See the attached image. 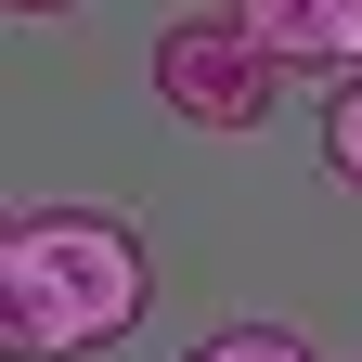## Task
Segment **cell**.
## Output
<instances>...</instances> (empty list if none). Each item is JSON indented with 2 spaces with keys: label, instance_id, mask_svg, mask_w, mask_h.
<instances>
[{
  "label": "cell",
  "instance_id": "cell-2",
  "mask_svg": "<svg viewBox=\"0 0 362 362\" xmlns=\"http://www.w3.org/2000/svg\"><path fill=\"white\" fill-rule=\"evenodd\" d=\"M285 52L246 26V13H181L156 39V90H168V117H194V129H259L272 104H285Z\"/></svg>",
  "mask_w": 362,
  "mask_h": 362
},
{
  "label": "cell",
  "instance_id": "cell-6",
  "mask_svg": "<svg viewBox=\"0 0 362 362\" xmlns=\"http://www.w3.org/2000/svg\"><path fill=\"white\" fill-rule=\"evenodd\" d=\"M337 65H362V0H337Z\"/></svg>",
  "mask_w": 362,
  "mask_h": 362
},
{
  "label": "cell",
  "instance_id": "cell-4",
  "mask_svg": "<svg viewBox=\"0 0 362 362\" xmlns=\"http://www.w3.org/2000/svg\"><path fill=\"white\" fill-rule=\"evenodd\" d=\"M181 362H310V349H298L285 324H220V337H194Z\"/></svg>",
  "mask_w": 362,
  "mask_h": 362
},
{
  "label": "cell",
  "instance_id": "cell-7",
  "mask_svg": "<svg viewBox=\"0 0 362 362\" xmlns=\"http://www.w3.org/2000/svg\"><path fill=\"white\" fill-rule=\"evenodd\" d=\"M13 13H65V0H13Z\"/></svg>",
  "mask_w": 362,
  "mask_h": 362
},
{
  "label": "cell",
  "instance_id": "cell-5",
  "mask_svg": "<svg viewBox=\"0 0 362 362\" xmlns=\"http://www.w3.org/2000/svg\"><path fill=\"white\" fill-rule=\"evenodd\" d=\"M324 156H337V168L362 181V78H349V90H337V104H324Z\"/></svg>",
  "mask_w": 362,
  "mask_h": 362
},
{
  "label": "cell",
  "instance_id": "cell-1",
  "mask_svg": "<svg viewBox=\"0 0 362 362\" xmlns=\"http://www.w3.org/2000/svg\"><path fill=\"white\" fill-rule=\"evenodd\" d=\"M156 310V272H143V233L104 207H13L0 220V349L13 362H78L129 337Z\"/></svg>",
  "mask_w": 362,
  "mask_h": 362
},
{
  "label": "cell",
  "instance_id": "cell-3",
  "mask_svg": "<svg viewBox=\"0 0 362 362\" xmlns=\"http://www.w3.org/2000/svg\"><path fill=\"white\" fill-rule=\"evenodd\" d=\"M285 65H337V0H233Z\"/></svg>",
  "mask_w": 362,
  "mask_h": 362
}]
</instances>
